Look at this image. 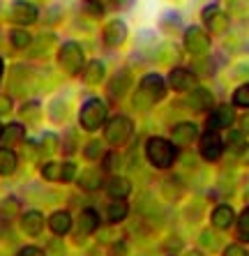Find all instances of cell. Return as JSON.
<instances>
[{"label": "cell", "instance_id": "cell-1", "mask_svg": "<svg viewBox=\"0 0 249 256\" xmlns=\"http://www.w3.org/2000/svg\"><path fill=\"white\" fill-rule=\"evenodd\" d=\"M146 157L154 168H168L176 162V146L162 136H150L146 141Z\"/></svg>", "mask_w": 249, "mask_h": 256}, {"label": "cell", "instance_id": "cell-2", "mask_svg": "<svg viewBox=\"0 0 249 256\" xmlns=\"http://www.w3.org/2000/svg\"><path fill=\"white\" fill-rule=\"evenodd\" d=\"M166 95V81L160 74H146L141 78V86H138V92L134 97V104L138 106H150L152 102L164 100Z\"/></svg>", "mask_w": 249, "mask_h": 256}, {"label": "cell", "instance_id": "cell-3", "mask_svg": "<svg viewBox=\"0 0 249 256\" xmlns=\"http://www.w3.org/2000/svg\"><path fill=\"white\" fill-rule=\"evenodd\" d=\"M78 122H81L83 130L88 132H95L97 127H102L106 122V104L97 97L88 100L86 104L81 106V114H78Z\"/></svg>", "mask_w": 249, "mask_h": 256}, {"label": "cell", "instance_id": "cell-4", "mask_svg": "<svg viewBox=\"0 0 249 256\" xmlns=\"http://www.w3.org/2000/svg\"><path fill=\"white\" fill-rule=\"evenodd\" d=\"M132 132H134V125L127 116H116L106 122L104 127V138H106L111 146H124V143L132 138Z\"/></svg>", "mask_w": 249, "mask_h": 256}, {"label": "cell", "instance_id": "cell-5", "mask_svg": "<svg viewBox=\"0 0 249 256\" xmlns=\"http://www.w3.org/2000/svg\"><path fill=\"white\" fill-rule=\"evenodd\" d=\"M58 65L67 74L76 76L78 72H83V48L76 42H65L58 51Z\"/></svg>", "mask_w": 249, "mask_h": 256}, {"label": "cell", "instance_id": "cell-6", "mask_svg": "<svg viewBox=\"0 0 249 256\" xmlns=\"http://www.w3.org/2000/svg\"><path fill=\"white\" fill-rule=\"evenodd\" d=\"M184 48L192 56H208V48H210L208 30L198 28V26H192V28L184 30Z\"/></svg>", "mask_w": 249, "mask_h": 256}, {"label": "cell", "instance_id": "cell-7", "mask_svg": "<svg viewBox=\"0 0 249 256\" xmlns=\"http://www.w3.org/2000/svg\"><path fill=\"white\" fill-rule=\"evenodd\" d=\"M42 176L46 180H60V182H72L76 178V164L72 162H46L42 166Z\"/></svg>", "mask_w": 249, "mask_h": 256}, {"label": "cell", "instance_id": "cell-8", "mask_svg": "<svg viewBox=\"0 0 249 256\" xmlns=\"http://www.w3.org/2000/svg\"><path fill=\"white\" fill-rule=\"evenodd\" d=\"M37 16H40L37 7L32 5V2H28V0H14L12 7H10V18H12L14 24L21 26V28L35 24Z\"/></svg>", "mask_w": 249, "mask_h": 256}, {"label": "cell", "instance_id": "cell-9", "mask_svg": "<svg viewBox=\"0 0 249 256\" xmlns=\"http://www.w3.org/2000/svg\"><path fill=\"white\" fill-rule=\"evenodd\" d=\"M222 152H224V141H222L220 132L208 130L201 136V157L208 162H217L222 157Z\"/></svg>", "mask_w": 249, "mask_h": 256}, {"label": "cell", "instance_id": "cell-10", "mask_svg": "<svg viewBox=\"0 0 249 256\" xmlns=\"http://www.w3.org/2000/svg\"><path fill=\"white\" fill-rule=\"evenodd\" d=\"M236 120V111L228 104H222V106L212 108L210 116H208V130L210 132H220V130H228Z\"/></svg>", "mask_w": 249, "mask_h": 256}, {"label": "cell", "instance_id": "cell-11", "mask_svg": "<svg viewBox=\"0 0 249 256\" xmlns=\"http://www.w3.org/2000/svg\"><path fill=\"white\" fill-rule=\"evenodd\" d=\"M203 24H206L208 32L220 35V32H226V28H228V16L222 12V7L210 5L203 10Z\"/></svg>", "mask_w": 249, "mask_h": 256}, {"label": "cell", "instance_id": "cell-12", "mask_svg": "<svg viewBox=\"0 0 249 256\" xmlns=\"http://www.w3.org/2000/svg\"><path fill=\"white\" fill-rule=\"evenodd\" d=\"M168 86H171V90H176V92L194 90L196 76L192 74V70H184V67H176V70L168 72Z\"/></svg>", "mask_w": 249, "mask_h": 256}, {"label": "cell", "instance_id": "cell-13", "mask_svg": "<svg viewBox=\"0 0 249 256\" xmlns=\"http://www.w3.org/2000/svg\"><path fill=\"white\" fill-rule=\"evenodd\" d=\"M102 40H104V44H106L108 48L120 46V44L127 40V26H124L122 21H118V18H113V21L106 24L104 32H102Z\"/></svg>", "mask_w": 249, "mask_h": 256}, {"label": "cell", "instance_id": "cell-14", "mask_svg": "<svg viewBox=\"0 0 249 256\" xmlns=\"http://www.w3.org/2000/svg\"><path fill=\"white\" fill-rule=\"evenodd\" d=\"M97 226H100V214L97 210L86 208L78 212V222H76V240H83L86 236L95 233Z\"/></svg>", "mask_w": 249, "mask_h": 256}, {"label": "cell", "instance_id": "cell-15", "mask_svg": "<svg viewBox=\"0 0 249 256\" xmlns=\"http://www.w3.org/2000/svg\"><path fill=\"white\" fill-rule=\"evenodd\" d=\"M214 104L212 100V92L206 88H194L190 90V95H187V106L192 108V111H196V114H206V111H210Z\"/></svg>", "mask_w": 249, "mask_h": 256}, {"label": "cell", "instance_id": "cell-16", "mask_svg": "<svg viewBox=\"0 0 249 256\" xmlns=\"http://www.w3.org/2000/svg\"><path fill=\"white\" fill-rule=\"evenodd\" d=\"M171 136H173V143H178V146H190L192 141L198 138V127L194 122H178L173 127Z\"/></svg>", "mask_w": 249, "mask_h": 256}, {"label": "cell", "instance_id": "cell-17", "mask_svg": "<svg viewBox=\"0 0 249 256\" xmlns=\"http://www.w3.org/2000/svg\"><path fill=\"white\" fill-rule=\"evenodd\" d=\"M26 136V127L21 122H10V125L2 127V134H0V146L2 148H12L16 143H21Z\"/></svg>", "mask_w": 249, "mask_h": 256}, {"label": "cell", "instance_id": "cell-18", "mask_svg": "<svg viewBox=\"0 0 249 256\" xmlns=\"http://www.w3.org/2000/svg\"><path fill=\"white\" fill-rule=\"evenodd\" d=\"M81 76H83V81H86L88 86H97V84L104 81V76H106V67H104L102 60H90L88 65L83 67Z\"/></svg>", "mask_w": 249, "mask_h": 256}, {"label": "cell", "instance_id": "cell-19", "mask_svg": "<svg viewBox=\"0 0 249 256\" xmlns=\"http://www.w3.org/2000/svg\"><path fill=\"white\" fill-rule=\"evenodd\" d=\"M212 226L214 228H222V231H226L228 226H233V222H236V212H233L231 206H226V203H222V206H217V208L212 210Z\"/></svg>", "mask_w": 249, "mask_h": 256}, {"label": "cell", "instance_id": "cell-20", "mask_svg": "<svg viewBox=\"0 0 249 256\" xmlns=\"http://www.w3.org/2000/svg\"><path fill=\"white\" fill-rule=\"evenodd\" d=\"M21 228H24V233H28V236H40V233L44 231V217H42V212H37V210L24 212V217H21Z\"/></svg>", "mask_w": 249, "mask_h": 256}, {"label": "cell", "instance_id": "cell-21", "mask_svg": "<svg viewBox=\"0 0 249 256\" xmlns=\"http://www.w3.org/2000/svg\"><path fill=\"white\" fill-rule=\"evenodd\" d=\"M104 190H106V194L111 198H124L127 194L132 192V185L127 178H120V176H113V178L106 180V185H104Z\"/></svg>", "mask_w": 249, "mask_h": 256}, {"label": "cell", "instance_id": "cell-22", "mask_svg": "<svg viewBox=\"0 0 249 256\" xmlns=\"http://www.w3.org/2000/svg\"><path fill=\"white\" fill-rule=\"evenodd\" d=\"M130 88H132V78H130V74L122 70L111 78V84H108V95L116 97V100H120Z\"/></svg>", "mask_w": 249, "mask_h": 256}, {"label": "cell", "instance_id": "cell-23", "mask_svg": "<svg viewBox=\"0 0 249 256\" xmlns=\"http://www.w3.org/2000/svg\"><path fill=\"white\" fill-rule=\"evenodd\" d=\"M48 226L56 236H65L67 231L72 228V217L67 210H58V212L51 214V220H48Z\"/></svg>", "mask_w": 249, "mask_h": 256}, {"label": "cell", "instance_id": "cell-24", "mask_svg": "<svg viewBox=\"0 0 249 256\" xmlns=\"http://www.w3.org/2000/svg\"><path fill=\"white\" fill-rule=\"evenodd\" d=\"M78 187L86 192H95L102 187V173L97 168H86V171L78 176Z\"/></svg>", "mask_w": 249, "mask_h": 256}, {"label": "cell", "instance_id": "cell-25", "mask_svg": "<svg viewBox=\"0 0 249 256\" xmlns=\"http://www.w3.org/2000/svg\"><path fill=\"white\" fill-rule=\"evenodd\" d=\"M18 157L12 148H2L0 146V176H12L16 171Z\"/></svg>", "mask_w": 249, "mask_h": 256}, {"label": "cell", "instance_id": "cell-26", "mask_svg": "<svg viewBox=\"0 0 249 256\" xmlns=\"http://www.w3.org/2000/svg\"><path fill=\"white\" fill-rule=\"evenodd\" d=\"M127 212H130V206H127L122 198H113L106 208V217H108V222H113V224L122 222L124 217H127Z\"/></svg>", "mask_w": 249, "mask_h": 256}, {"label": "cell", "instance_id": "cell-27", "mask_svg": "<svg viewBox=\"0 0 249 256\" xmlns=\"http://www.w3.org/2000/svg\"><path fill=\"white\" fill-rule=\"evenodd\" d=\"M10 42H12L14 48L24 51V48H28L30 44H32V35H30L28 30H24V28H14L12 32H10Z\"/></svg>", "mask_w": 249, "mask_h": 256}, {"label": "cell", "instance_id": "cell-28", "mask_svg": "<svg viewBox=\"0 0 249 256\" xmlns=\"http://www.w3.org/2000/svg\"><path fill=\"white\" fill-rule=\"evenodd\" d=\"M162 192H164V196L168 198V201H176V198L182 196L184 187H182V182H180L178 178H168V180H164V187H162Z\"/></svg>", "mask_w": 249, "mask_h": 256}, {"label": "cell", "instance_id": "cell-29", "mask_svg": "<svg viewBox=\"0 0 249 256\" xmlns=\"http://www.w3.org/2000/svg\"><path fill=\"white\" fill-rule=\"evenodd\" d=\"M233 106L249 108V84H242L238 90H233Z\"/></svg>", "mask_w": 249, "mask_h": 256}, {"label": "cell", "instance_id": "cell-30", "mask_svg": "<svg viewBox=\"0 0 249 256\" xmlns=\"http://www.w3.org/2000/svg\"><path fill=\"white\" fill-rule=\"evenodd\" d=\"M40 116H42V106L37 102H28V104L21 106V118L24 120H30V122H32V120H37Z\"/></svg>", "mask_w": 249, "mask_h": 256}, {"label": "cell", "instance_id": "cell-31", "mask_svg": "<svg viewBox=\"0 0 249 256\" xmlns=\"http://www.w3.org/2000/svg\"><path fill=\"white\" fill-rule=\"evenodd\" d=\"M102 152H104L102 141H90V143H86V148H83V155H86V160H90V162L102 157Z\"/></svg>", "mask_w": 249, "mask_h": 256}, {"label": "cell", "instance_id": "cell-32", "mask_svg": "<svg viewBox=\"0 0 249 256\" xmlns=\"http://www.w3.org/2000/svg\"><path fill=\"white\" fill-rule=\"evenodd\" d=\"M201 247H206L208 252H214L220 247V240H217V236H214L212 231H203L201 233Z\"/></svg>", "mask_w": 249, "mask_h": 256}, {"label": "cell", "instance_id": "cell-33", "mask_svg": "<svg viewBox=\"0 0 249 256\" xmlns=\"http://www.w3.org/2000/svg\"><path fill=\"white\" fill-rule=\"evenodd\" d=\"M238 233H240V238L247 240L249 242V208L240 214V220H238Z\"/></svg>", "mask_w": 249, "mask_h": 256}, {"label": "cell", "instance_id": "cell-34", "mask_svg": "<svg viewBox=\"0 0 249 256\" xmlns=\"http://www.w3.org/2000/svg\"><path fill=\"white\" fill-rule=\"evenodd\" d=\"M56 146H58V136H54V134H44L42 136V146H40V150L42 152H54L56 150Z\"/></svg>", "mask_w": 249, "mask_h": 256}, {"label": "cell", "instance_id": "cell-35", "mask_svg": "<svg viewBox=\"0 0 249 256\" xmlns=\"http://www.w3.org/2000/svg\"><path fill=\"white\" fill-rule=\"evenodd\" d=\"M118 166H120V157L116 155V152L104 155V168H106V171H116Z\"/></svg>", "mask_w": 249, "mask_h": 256}, {"label": "cell", "instance_id": "cell-36", "mask_svg": "<svg viewBox=\"0 0 249 256\" xmlns=\"http://www.w3.org/2000/svg\"><path fill=\"white\" fill-rule=\"evenodd\" d=\"M224 256H249L242 244H228L224 250Z\"/></svg>", "mask_w": 249, "mask_h": 256}, {"label": "cell", "instance_id": "cell-37", "mask_svg": "<svg viewBox=\"0 0 249 256\" xmlns=\"http://www.w3.org/2000/svg\"><path fill=\"white\" fill-rule=\"evenodd\" d=\"M12 111V100L7 95H0V116H5Z\"/></svg>", "mask_w": 249, "mask_h": 256}, {"label": "cell", "instance_id": "cell-38", "mask_svg": "<svg viewBox=\"0 0 249 256\" xmlns=\"http://www.w3.org/2000/svg\"><path fill=\"white\" fill-rule=\"evenodd\" d=\"M18 256H46V254H44L40 247H32V244H30V247H24V250L18 252Z\"/></svg>", "mask_w": 249, "mask_h": 256}, {"label": "cell", "instance_id": "cell-39", "mask_svg": "<svg viewBox=\"0 0 249 256\" xmlns=\"http://www.w3.org/2000/svg\"><path fill=\"white\" fill-rule=\"evenodd\" d=\"M238 132H240V134H249V114H244L242 118H240V127H238Z\"/></svg>", "mask_w": 249, "mask_h": 256}, {"label": "cell", "instance_id": "cell-40", "mask_svg": "<svg viewBox=\"0 0 249 256\" xmlns=\"http://www.w3.org/2000/svg\"><path fill=\"white\" fill-rule=\"evenodd\" d=\"M113 256H127V247H124L122 242H118V244H113Z\"/></svg>", "mask_w": 249, "mask_h": 256}, {"label": "cell", "instance_id": "cell-41", "mask_svg": "<svg viewBox=\"0 0 249 256\" xmlns=\"http://www.w3.org/2000/svg\"><path fill=\"white\" fill-rule=\"evenodd\" d=\"M116 2V7H127V5H132L134 0H113Z\"/></svg>", "mask_w": 249, "mask_h": 256}, {"label": "cell", "instance_id": "cell-42", "mask_svg": "<svg viewBox=\"0 0 249 256\" xmlns=\"http://www.w3.org/2000/svg\"><path fill=\"white\" fill-rule=\"evenodd\" d=\"M2 72H5V65H2V58H0V81H2Z\"/></svg>", "mask_w": 249, "mask_h": 256}, {"label": "cell", "instance_id": "cell-43", "mask_svg": "<svg viewBox=\"0 0 249 256\" xmlns=\"http://www.w3.org/2000/svg\"><path fill=\"white\" fill-rule=\"evenodd\" d=\"M184 256H203V254H201V252H187Z\"/></svg>", "mask_w": 249, "mask_h": 256}, {"label": "cell", "instance_id": "cell-44", "mask_svg": "<svg viewBox=\"0 0 249 256\" xmlns=\"http://www.w3.org/2000/svg\"><path fill=\"white\" fill-rule=\"evenodd\" d=\"M0 134H2V125H0Z\"/></svg>", "mask_w": 249, "mask_h": 256}]
</instances>
